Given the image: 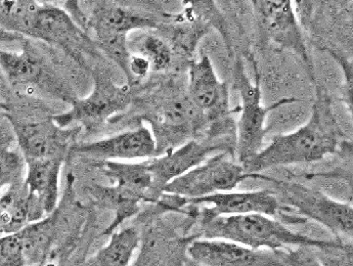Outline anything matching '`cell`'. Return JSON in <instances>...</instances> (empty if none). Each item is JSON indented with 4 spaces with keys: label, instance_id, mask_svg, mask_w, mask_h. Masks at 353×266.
<instances>
[{
    "label": "cell",
    "instance_id": "6da1fadb",
    "mask_svg": "<svg viewBox=\"0 0 353 266\" xmlns=\"http://www.w3.org/2000/svg\"><path fill=\"white\" fill-rule=\"evenodd\" d=\"M342 137L330 103L319 92L308 121L295 132L272 137L243 168L249 177H255L276 167L321 161L338 151Z\"/></svg>",
    "mask_w": 353,
    "mask_h": 266
},
{
    "label": "cell",
    "instance_id": "7a4b0ae2",
    "mask_svg": "<svg viewBox=\"0 0 353 266\" xmlns=\"http://www.w3.org/2000/svg\"><path fill=\"white\" fill-rule=\"evenodd\" d=\"M203 238H219L254 250L278 251L290 247L345 249L337 240L325 241L296 233L274 217L263 214L217 216L201 221Z\"/></svg>",
    "mask_w": 353,
    "mask_h": 266
},
{
    "label": "cell",
    "instance_id": "3957f363",
    "mask_svg": "<svg viewBox=\"0 0 353 266\" xmlns=\"http://www.w3.org/2000/svg\"><path fill=\"white\" fill-rule=\"evenodd\" d=\"M236 84L240 92L242 105L240 117L236 123V161L242 166L246 165L262 150L265 137L266 117L272 110L289 103H296V99H283L265 107L262 105L261 90L258 78L253 84L245 73L242 63L236 65Z\"/></svg>",
    "mask_w": 353,
    "mask_h": 266
},
{
    "label": "cell",
    "instance_id": "277c9868",
    "mask_svg": "<svg viewBox=\"0 0 353 266\" xmlns=\"http://www.w3.org/2000/svg\"><path fill=\"white\" fill-rule=\"evenodd\" d=\"M249 178L232 154L219 152L166 185L163 194L194 200L232 192Z\"/></svg>",
    "mask_w": 353,
    "mask_h": 266
},
{
    "label": "cell",
    "instance_id": "5b68a950",
    "mask_svg": "<svg viewBox=\"0 0 353 266\" xmlns=\"http://www.w3.org/2000/svg\"><path fill=\"white\" fill-rule=\"evenodd\" d=\"M158 204L163 209L179 211L194 205H209L196 214L200 221H208L217 216L232 215L263 214L276 217L285 211L279 196L270 190L249 192H225L200 199L187 200L176 196L163 194Z\"/></svg>",
    "mask_w": 353,
    "mask_h": 266
},
{
    "label": "cell",
    "instance_id": "8992f818",
    "mask_svg": "<svg viewBox=\"0 0 353 266\" xmlns=\"http://www.w3.org/2000/svg\"><path fill=\"white\" fill-rule=\"evenodd\" d=\"M287 202L303 219L320 223L344 243L352 238L353 208L352 203L332 199L325 194L297 183H279Z\"/></svg>",
    "mask_w": 353,
    "mask_h": 266
},
{
    "label": "cell",
    "instance_id": "52a82bcc",
    "mask_svg": "<svg viewBox=\"0 0 353 266\" xmlns=\"http://www.w3.org/2000/svg\"><path fill=\"white\" fill-rule=\"evenodd\" d=\"M188 257L201 266H292L282 251L254 250L219 238H196L187 247Z\"/></svg>",
    "mask_w": 353,
    "mask_h": 266
},
{
    "label": "cell",
    "instance_id": "ba28073f",
    "mask_svg": "<svg viewBox=\"0 0 353 266\" xmlns=\"http://www.w3.org/2000/svg\"><path fill=\"white\" fill-rule=\"evenodd\" d=\"M215 152H228L234 156V150L228 145L225 139L206 141L190 139L179 147L168 150L163 155L145 160L153 176L154 190L158 200L168 183L200 165Z\"/></svg>",
    "mask_w": 353,
    "mask_h": 266
},
{
    "label": "cell",
    "instance_id": "9c48e42d",
    "mask_svg": "<svg viewBox=\"0 0 353 266\" xmlns=\"http://www.w3.org/2000/svg\"><path fill=\"white\" fill-rule=\"evenodd\" d=\"M128 88L117 86L107 79H97L94 92L85 99L72 101V108L54 116L52 121L63 130L75 123L92 126L124 111L130 103Z\"/></svg>",
    "mask_w": 353,
    "mask_h": 266
},
{
    "label": "cell",
    "instance_id": "30bf717a",
    "mask_svg": "<svg viewBox=\"0 0 353 266\" xmlns=\"http://www.w3.org/2000/svg\"><path fill=\"white\" fill-rule=\"evenodd\" d=\"M188 96L212 126L228 121L230 110L228 88L215 72L207 56L192 63L189 69Z\"/></svg>",
    "mask_w": 353,
    "mask_h": 266
},
{
    "label": "cell",
    "instance_id": "8fae6325",
    "mask_svg": "<svg viewBox=\"0 0 353 266\" xmlns=\"http://www.w3.org/2000/svg\"><path fill=\"white\" fill-rule=\"evenodd\" d=\"M258 23L262 32L280 48L295 52L306 67H310V58L304 41L303 32L294 12L291 1L270 0L253 1Z\"/></svg>",
    "mask_w": 353,
    "mask_h": 266
},
{
    "label": "cell",
    "instance_id": "7c38bea8",
    "mask_svg": "<svg viewBox=\"0 0 353 266\" xmlns=\"http://www.w3.org/2000/svg\"><path fill=\"white\" fill-rule=\"evenodd\" d=\"M75 151L105 162H135L158 155L157 141L152 130L145 126L83 143Z\"/></svg>",
    "mask_w": 353,
    "mask_h": 266
},
{
    "label": "cell",
    "instance_id": "4fadbf2b",
    "mask_svg": "<svg viewBox=\"0 0 353 266\" xmlns=\"http://www.w3.org/2000/svg\"><path fill=\"white\" fill-rule=\"evenodd\" d=\"M25 162L64 157L73 130H63L54 121L26 122L8 116Z\"/></svg>",
    "mask_w": 353,
    "mask_h": 266
},
{
    "label": "cell",
    "instance_id": "5bb4252c",
    "mask_svg": "<svg viewBox=\"0 0 353 266\" xmlns=\"http://www.w3.org/2000/svg\"><path fill=\"white\" fill-rule=\"evenodd\" d=\"M43 210L23 181L10 185L0 196V236L17 233L29 223L46 218Z\"/></svg>",
    "mask_w": 353,
    "mask_h": 266
},
{
    "label": "cell",
    "instance_id": "9a60e30c",
    "mask_svg": "<svg viewBox=\"0 0 353 266\" xmlns=\"http://www.w3.org/2000/svg\"><path fill=\"white\" fill-rule=\"evenodd\" d=\"M63 162L64 157L25 162L27 169L23 183L29 194L39 203L46 216L52 215L58 205Z\"/></svg>",
    "mask_w": 353,
    "mask_h": 266
},
{
    "label": "cell",
    "instance_id": "2e32d148",
    "mask_svg": "<svg viewBox=\"0 0 353 266\" xmlns=\"http://www.w3.org/2000/svg\"><path fill=\"white\" fill-rule=\"evenodd\" d=\"M157 21L147 14L118 6H99L88 16L86 31L94 37L105 35H128L132 31L153 29Z\"/></svg>",
    "mask_w": 353,
    "mask_h": 266
},
{
    "label": "cell",
    "instance_id": "e0dca14e",
    "mask_svg": "<svg viewBox=\"0 0 353 266\" xmlns=\"http://www.w3.org/2000/svg\"><path fill=\"white\" fill-rule=\"evenodd\" d=\"M103 166V173L114 189L141 203H157L153 176L147 162H105Z\"/></svg>",
    "mask_w": 353,
    "mask_h": 266
},
{
    "label": "cell",
    "instance_id": "ac0fdd59",
    "mask_svg": "<svg viewBox=\"0 0 353 266\" xmlns=\"http://www.w3.org/2000/svg\"><path fill=\"white\" fill-rule=\"evenodd\" d=\"M23 43L24 48L21 52L0 50V69L14 88L27 90L40 85L46 71L39 57L27 48L26 42Z\"/></svg>",
    "mask_w": 353,
    "mask_h": 266
},
{
    "label": "cell",
    "instance_id": "d6986e66",
    "mask_svg": "<svg viewBox=\"0 0 353 266\" xmlns=\"http://www.w3.org/2000/svg\"><path fill=\"white\" fill-rule=\"evenodd\" d=\"M141 245V236L134 227H124L111 234L105 246L90 258L85 266H130Z\"/></svg>",
    "mask_w": 353,
    "mask_h": 266
},
{
    "label": "cell",
    "instance_id": "ffe728a7",
    "mask_svg": "<svg viewBox=\"0 0 353 266\" xmlns=\"http://www.w3.org/2000/svg\"><path fill=\"white\" fill-rule=\"evenodd\" d=\"M139 56L145 58L154 71H164L172 63V50L162 38L145 34L137 42Z\"/></svg>",
    "mask_w": 353,
    "mask_h": 266
},
{
    "label": "cell",
    "instance_id": "44dd1931",
    "mask_svg": "<svg viewBox=\"0 0 353 266\" xmlns=\"http://www.w3.org/2000/svg\"><path fill=\"white\" fill-rule=\"evenodd\" d=\"M128 35H105L97 36L96 41L99 48L109 57L118 67L122 70L128 78L129 83H132L130 72H129V63H130L131 54L129 48Z\"/></svg>",
    "mask_w": 353,
    "mask_h": 266
},
{
    "label": "cell",
    "instance_id": "7402d4cb",
    "mask_svg": "<svg viewBox=\"0 0 353 266\" xmlns=\"http://www.w3.org/2000/svg\"><path fill=\"white\" fill-rule=\"evenodd\" d=\"M150 70H151V65L145 58L139 56V54L131 56L130 63H129V72H130L133 81L137 78L145 77Z\"/></svg>",
    "mask_w": 353,
    "mask_h": 266
},
{
    "label": "cell",
    "instance_id": "603a6c76",
    "mask_svg": "<svg viewBox=\"0 0 353 266\" xmlns=\"http://www.w3.org/2000/svg\"><path fill=\"white\" fill-rule=\"evenodd\" d=\"M25 38L19 34L10 32L3 27L0 26V42L1 43H10V42H23Z\"/></svg>",
    "mask_w": 353,
    "mask_h": 266
},
{
    "label": "cell",
    "instance_id": "cb8c5ba5",
    "mask_svg": "<svg viewBox=\"0 0 353 266\" xmlns=\"http://www.w3.org/2000/svg\"><path fill=\"white\" fill-rule=\"evenodd\" d=\"M0 266H28L24 257H10L1 259Z\"/></svg>",
    "mask_w": 353,
    "mask_h": 266
},
{
    "label": "cell",
    "instance_id": "d4e9b609",
    "mask_svg": "<svg viewBox=\"0 0 353 266\" xmlns=\"http://www.w3.org/2000/svg\"><path fill=\"white\" fill-rule=\"evenodd\" d=\"M183 266H185V265H183ZM190 266H201V265H196V263H194V265H190Z\"/></svg>",
    "mask_w": 353,
    "mask_h": 266
}]
</instances>
